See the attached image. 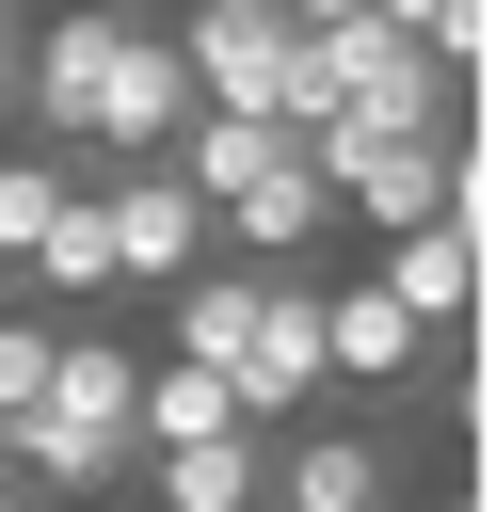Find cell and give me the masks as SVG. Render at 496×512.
Masks as SVG:
<instances>
[{"mask_svg": "<svg viewBox=\"0 0 496 512\" xmlns=\"http://www.w3.org/2000/svg\"><path fill=\"white\" fill-rule=\"evenodd\" d=\"M416 352H432V336H416L368 272H352V288H320V368H336V384H416Z\"/></svg>", "mask_w": 496, "mask_h": 512, "instance_id": "11", "label": "cell"}, {"mask_svg": "<svg viewBox=\"0 0 496 512\" xmlns=\"http://www.w3.org/2000/svg\"><path fill=\"white\" fill-rule=\"evenodd\" d=\"M48 352H64V320H0V448H16V416L48 400Z\"/></svg>", "mask_w": 496, "mask_h": 512, "instance_id": "18", "label": "cell"}, {"mask_svg": "<svg viewBox=\"0 0 496 512\" xmlns=\"http://www.w3.org/2000/svg\"><path fill=\"white\" fill-rule=\"evenodd\" d=\"M128 432L144 448H208V432H240V400H224V368H144L128 384Z\"/></svg>", "mask_w": 496, "mask_h": 512, "instance_id": "14", "label": "cell"}, {"mask_svg": "<svg viewBox=\"0 0 496 512\" xmlns=\"http://www.w3.org/2000/svg\"><path fill=\"white\" fill-rule=\"evenodd\" d=\"M16 112L32 128H80L96 160H160L176 128H192V80H176V48L144 32V16H48L32 48H16Z\"/></svg>", "mask_w": 496, "mask_h": 512, "instance_id": "1", "label": "cell"}, {"mask_svg": "<svg viewBox=\"0 0 496 512\" xmlns=\"http://www.w3.org/2000/svg\"><path fill=\"white\" fill-rule=\"evenodd\" d=\"M256 496H272V512H384V448L320 416V432H304V448H288V464H272Z\"/></svg>", "mask_w": 496, "mask_h": 512, "instance_id": "13", "label": "cell"}, {"mask_svg": "<svg viewBox=\"0 0 496 512\" xmlns=\"http://www.w3.org/2000/svg\"><path fill=\"white\" fill-rule=\"evenodd\" d=\"M128 384H144V352L64 336V352H48V400H32V416H16V448H0V480H16L32 512H64V496H128V480H144Z\"/></svg>", "mask_w": 496, "mask_h": 512, "instance_id": "2", "label": "cell"}, {"mask_svg": "<svg viewBox=\"0 0 496 512\" xmlns=\"http://www.w3.org/2000/svg\"><path fill=\"white\" fill-rule=\"evenodd\" d=\"M416 336H448V320H480V192L448 208V224H416V240H384V272H368Z\"/></svg>", "mask_w": 496, "mask_h": 512, "instance_id": "7", "label": "cell"}, {"mask_svg": "<svg viewBox=\"0 0 496 512\" xmlns=\"http://www.w3.org/2000/svg\"><path fill=\"white\" fill-rule=\"evenodd\" d=\"M96 240H112V288H176V272H208V208H192L160 160H112V176H96Z\"/></svg>", "mask_w": 496, "mask_h": 512, "instance_id": "5", "label": "cell"}, {"mask_svg": "<svg viewBox=\"0 0 496 512\" xmlns=\"http://www.w3.org/2000/svg\"><path fill=\"white\" fill-rule=\"evenodd\" d=\"M224 400H240V432L256 416H320L336 400V368H320V288H256V336H240V368H224Z\"/></svg>", "mask_w": 496, "mask_h": 512, "instance_id": "6", "label": "cell"}, {"mask_svg": "<svg viewBox=\"0 0 496 512\" xmlns=\"http://www.w3.org/2000/svg\"><path fill=\"white\" fill-rule=\"evenodd\" d=\"M320 224H336V192H320V176H304V144H288L256 192H224V208H208V256H224V272H272V256H304Z\"/></svg>", "mask_w": 496, "mask_h": 512, "instance_id": "8", "label": "cell"}, {"mask_svg": "<svg viewBox=\"0 0 496 512\" xmlns=\"http://www.w3.org/2000/svg\"><path fill=\"white\" fill-rule=\"evenodd\" d=\"M256 480H272L256 432H208V448H144L128 496H144V512H256Z\"/></svg>", "mask_w": 496, "mask_h": 512, "instance_id": "12", "label": "cell"}, {"mask_svg": "<svg viewBox=\"0 0 496 512\" xmlns=\"http://www.w3.org/2000/svg\"><path fill=\"white\" fill-rule=\"evenodd\" d=\"M256 512H272V496H256Z\"/></svg>", "mask_w": 496, "mask_h": 512, "instance_id": "23", "label": "cell"}, {"mask_svg": "<svg viewBox=\"0 0 496 512\" xmlns=\"http://www.w3.org/2000/svg\"><path fill=\"white\" fill-rule=\"evenodd\" d=\"M16 272H32V288H64V304H96V288H112V240H96V176L48 208V240H32Z\"/></svg>", "mask_w": 496, "mask_h": 512, "instance_id": "15", "label": "cell"}, {"mask_svg": "<svg viewBox=\"0 0 496 512\" xmlns=\"http://www.w3.org/2000/svg\"><path fill=\"white\" fill-rule=\"evenodd\" d=\"M64 192H80L64 160H32V144H0V272H16L32 240H48V208H64Z\"/></svg>", "mask_w": 496, "mask_h": 512, "instance_id": "16", "label": "cell"}, {"mask_svg": "<svg viewBox=\"0 0 496 512\" xmlns=\"http://www.w3.org/2000/svg\"><path fill=\"white\" fill-rule=\"evenodd\" d=\"M256 288H272V272H224V256H208V272H176V288H160V336H176L160 368H240V336H256Z\"/></svg>", "mask_w": 496, "mask_h": 512, "instance_id": "10", "label": "cell"}, {"mask_svg": "<svg viewBox=\"0 0 496 512\" xmlns=\"http://www.w3.org/2000/svg\"><path fill=\"white\" fill-rule=\"evenodd\" d=\"M272 112H288V128H400V144H464V80H448L416 32H384V16L304 32Z\"/></svg>", "mask_w": 496, "mask_h": 512, "instance_id": "3", "label": "cell"}, {"mask_svg": "<svg viewBox=\"0 0 496 512\" xmlns=\"http://www.w3.org/2000/svg\"><path fill=\"white\" fill-rule=\"evenodd\" d=\"M272 160H288V112H192V128L160 144V176H176L192 208H224V192H256Z\"/></svg>", "mask_w": 496, "mask_h": 512, "instance_id": "9", "label": "cell"}, {"mask_svg": "<svg viewBox=\"0 0 496 512\" xmlns=\"http://www.w3.org/2000/svg\"><path fill=\"white\" fill-rule=\"evenodd\" d=\"M160 48H176V80H192V112H272L304 32H288V0H192Z\"/></svg>", "mask_w": 496, "mask_h": 512, "instance_id": "4", "label": "cell"}, {"mask_svg": "<svg viewBox=\"0 0 496 512\" xmlns=\"http://www.w3.org/2000/svg\"><path fill=\"white\" fill-rule=\"evenodd\" d=\"M80 16H128V0H80Z\"/></svg>", "mask_w": 496, "mask_h": 512, "instance_id": "21", "label": "cell"}, {"mask_svg": "<svg viewBox=\"0 0 496 512\" xmlns=\"http://www.w3.org/2000/svg\"><path fill=\"white\" fill-rule=\"evenodd\" d=\"M336 16H368V0H288V32H336Z\"/></svg>", "mask_w": 496, "mask_h": 512, "instance_id": "19", "label": "cell"}, {"mask_svg": "<svg viewBox=\"0 0 496 512\" xmlns=\"http://www.w3.org/2000/svg\"><path fill=\"white\" fill-rule=\"evenodd\" d=\"M368 16H384V32H416V48L480 96V0H368Z\"/></svg>", "mask_w": 496, "mask_h": 512, "instance_id": "17", "label": "cell"}, {"mask_svg": "<svg viewBox=\"0 0 496 512\" xmlns=\"http://www.w3.org/2000/svg\"><path fill=\"white\" fill-rule=\"evenodd\" d=\"M0 512H32V496H16V480H0Z\"/></svg>", "mask_w": 496, "mask_h": 512, "instance_id": "22", "label": "cell"}, {"mask_svg": "<svg viewBox=\"0 0 496 512\" xmlns=\"http://www.w3.org/2000/svg\"><path fill=\"white\" fill-rule=\"evenodd\" d=\"M16 48H32V32H16V0H0V112H16Z\"/></svg>", "mask_w": 496, "mask_h": 512, "instance_id": "20", "label": "cell"}]
</instances>
